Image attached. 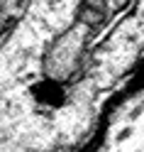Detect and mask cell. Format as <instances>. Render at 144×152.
Wrapping results in <instances>:
<instances>
[{
  "label": "cell",
  "instance_id": "cell-1",
  "mask_svg": "<svg viewBox=\"0 0 144 152\" xmlns=\"http://www.w3.org/2000/svg\"><path fill=\"white\" fill-rule=\"evenodd\" d=\"M130 135H132V128H127V130H122V132H120V140H124V137H130Z\"/></svg>",
  "mask_w": 144,
  "mask_h": 152
}]
</instances>
